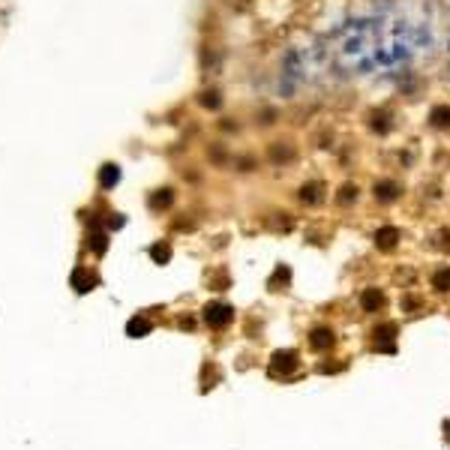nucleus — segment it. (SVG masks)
<instances>
[{
    "label": "nucleus",
    "mask_w": 450,
    "mask_h": 450,
    "mask_svg": "<svg viewBox=\"0 0 450 450\" xmlns=\"http://www.w3.org/2000/svg\"><path fill=\"white\" fill-rule=\"evenodd\" d=\"M232 318H234V309L228 303H207L204 306V322L210 327H216V330L228 327V324H232Z\"/></svg>",
    "instance_id": "obj_1"
},
{
    "label": "nucleus",
    "mask_w": 450,
    "mask_h": 450,
    "mask_svg": "<svg viewBox=\"0 0 450 450\" xmlns=\"http://www.w3.org/2000/svg\"><path fill=\"white\" fill-rule=\"evenodd\" d=\"M297 369V354L294 352H276L273 360H270V375L279 378V375H292Z\"/></svg>",
    "instance_id": "obj_2"
},
{
    "label": "nucleus",
    "mask_w": 450,
    "mask_h": 450,
    "mask_svg": "<svg viewBox=\"0 0 450 450\" xmlns=\"http://www.w3.org/2000/svg\"><path fill=\"white\" fill-rule=\"evenodd\" d=\"M69 283H73V288H75L78 294H87L90 288L96 285V276L90 273V270H84V267H75V270H73V276H69Z\"/></svg>",
    "instance_id": "obj_3"
},
{
    "label": "nucleus",
    "mask_w": 450,
    "mask_h": 450,
    "mask_svg": "<svg viewBox=\"0 0 450 450\" xmlns=\"http://www.w3.org/2000/svg\"><path fill=\"white\" fill-rule=\"evenodd\" d=\"M396 333V324H382V327H375V345H378V352H396V345L390 343Z\"/></svg>",
    "instance_id": "obj_4"
},
{
    "label": "nucleus",
    "mask_w": 450,
    "mask_h": 450,
    "mask_svg": "<svg viewBox=\"0 0 450 450\" xmlns=\"http://www.w3.org/2000/svg\"><path fill=\"white\" fill-rule=\"evenodd\" d=\"M309 345L315 348V352H324V348L333 345V330L330 327H315L313 336H309Z\"/></svg>",
    "instance_id": "obj_5"
},
{
    "label": "nucleus",
    "mask_w": 450,
    "mask_h": 450,
    "mask_svg": "<svg viewBox=\"0 0 450 450\" xmlns=\"http://www.w3.org/2000/svg\"><path fill=\"white\" fill-rule=\"evenodd\" d=\"M360 306H363L366 313H378V309L384 306V294L378 292V288H366L363 297H360Z\"/></svg>",
    "instance_id": "obj_6"
},
{
    "label": "nucleus",
    "mask_w": 450,
    "mask_h": 450,
    "mask_svg": "<svg viewBox=\"0 0 450 450\" xmlns=\"http://www.w3.org/2000/svg\"><path fill=\"white\" fill-rule=\"evenodd\" d=\"M117 180H120V168L117 165H103L99 168V186L103 189H112V186H117Z\"/></svg>",
    "instance_id": "obj_7"
},
{
    "label": "nucleus",
    "mask_w": 450,
    "mask_h": 450,
    "mask_svg": "<svg viewBox=\"0 0 450 450\" xmlns=\"http://www.w3.org/2000/svg\"><path fill=\"white\" fill-rule=\"evenodd\" d=\"M150 324L147 318H142V315H135V318H129V324H126V336H133V339H138V336H147L150 333Z\"/></svg>",
    "instance_id": "obj_8"
},
{
    "label": "nucleus",
    "mask_w": 450,
    "mask_h": 450,
    "mask_svg": "<svg viewBox=\"0 0 450 450\" xmlns=\"http://www.w3.org/2000/svg\"><path fill=\"white\" fill-rule=\"evenodd\" d=\"M396 240H399V232H396V228H382V232L375 234L378 249H393V246H396Z\"/></svg>",
    "instance_id": "obj_9"
},
{
    "label": "nucleus",
    "mask_w": 450,
    "mask_h": 450,
    "mask_svg": "<svg viewBox=\"0 0 450 450\" xmlns=\"http://www.w3.org/2000/svg\"><path fill=\"white\" fill-rule=\"evenodd\" d=\"M87 246L93 249L96 255H103V253H105V246H108V237H105L103 232H90V234H87Z\"/></svg>",
    "instance_id": "obj_10"
},
{
    "label": "nucleus",
    "mask_w": 450,
    "mask_h": 450,
    "mask_svg": "<svg viewBox=\"0 0 450 450\" xmlns=\"http://www.w3.org/2000/svg\"><path fill=\"white\" fill-rule=\"evenodd\" d=\"M172 189H159V193L153 195V198H150V207H153V210H159V207H168V204H172Z\"/></svg>",
    "instance_id": "obj_11"
},
{
    "label": "nucleus",
    "mask_w": 450,
    "mask_h": 450,
    "mask_svg": "<svg viewBox=\"0 0 450 450\" xmlns=\"http://www.w3.org/2000/svg\"><path fill=\"white\" fill-rule=\"evenodd\" d=\"M375 198H382V202H393L396 186L393 183H375Z\"/></svg>",
    "instance_id": "obj_12"
},
{
    "label": "nucleus",
    "mask_w": 450,
    "mask_h": 450,
    "mask_svg": "<svg viewBox=\"0 0 450 450\" xmlns=\"http://www.w3.org/2000/svg\"><path fill=\"white\" fill-rule=\"evenodd\" d=\"M433 285L438 288V292H450V267L438 270V273L433 276Z\"/></svg>",
    "instance_id": "obj_13"
},
{
    "label": "nucleus",
    "mask_w": 450,
    "mask_h": 450,
    "mask_svg": "<svg viewBox=\"0 0 450 450\" xmlns=\"http://www.w3.org/2000/svg\"><path fill=\"white\" fill-rule=\"evenodd\" d=\"M150 255H153V262H159V264H165L168 258H172V249H168L165 243H156L153 249H150Z\"/></svg>",
    "instance_id": "obj_14"
}]
</instances>
